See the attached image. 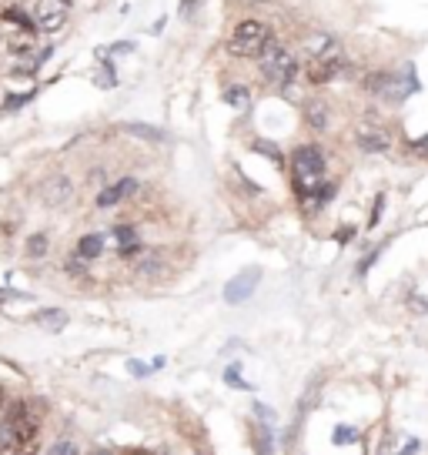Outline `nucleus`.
Listing matches in <instances>:
<instances>
[{
  "label": "nucleus",
  "mask_w": 428,
  "mask_h": 455,
  "mask_svg": "<svg viewBox=\"0 0 428 455\" xmlns=\"http://www.w3.org/2000/svg\"><path fill=\"white\" fill-rule=\"evenodd\" d=\"M258 282H261V271H258V268H248V271H241L238 278H231V282L224 284V302H228V304L248 302V298L255 295Z\"/></svg>",
  "instance_id": "nucleus-6"
},
{
  "label": "nucleus",
  "mask_w": 428,
  "mask_h": 455,
  "mask_svg": "<svg viewBox=\"0 0 428 455\" xmlns=\"http://www.w3.org/2000/svg\"><path fill=\"white\" fill-rule=\"evenodd\" d=\"M128 372H130V375H137V379H144V375L151 372V365H144V361H134V359H130V361H128Z\"/></svg>",
  "instance_id": "nucleus-25"
},
{
  "label": "nucleus",
  "mask_w": 428,
  "mask_h": 455,
  "mask_svg": "<svg viewBox=\"0 0 428 455\" xmlns=\"http://www.w3.org/2000/svg\"><path fill=\"white\" fill-rule=\"evenodd\" d=\"M124 131L130 137H141V141H151V144H157V141H164V131H157V128H151V124H124Z\"/></svg>",
  "instance_id": "nucleus-17"
},
{
  "label": "nucleus",
  "mask_w": 428,
  "mask_h": 455,
  "mask_svg": "<svg viewBox=\"0 0 428 455\" xmlns=\"http://www.w3.org/2000/svg\"><path fill=\"white\" fill-rule=\"evenodd\" d=\"M34 325L47 328V332H60V328L67 325V311H64V308H44V311L34 315Z\"/></svg>",
  "instance_id": "nucleus-13"
},
{
  "label": "nucleus",
  "mask_w": 428,
  "mask_h": 455,
  "mask_svg": "<svg viewBox=\"0 0 428 455\" xmlns=\"http://www.w3.org/2000/svg\"><path fill=\"white\" fill-rule=\"evenodd\" d=\"M137 271H141V275H154V271H161V258H154V255H144V258L137 261Z\"/></svg>",
  "instance_id": "nucleus-23"
},
{
  "label": "nucleus",
  "mask_w": 428,
  "mask_h": 455,
  "mask_svg": "<svg viewBox=\"0 0 428 455\" xmlns=\"http://www.w3.org/2000/svg\"><path fill=\"white\" fill-rule=\"evenodd\" d=\"M258 67H261V77L275 87H288L295 77H298V57L291 54L281 40L268 37V44L261 47L258 54Z\"/></svg>",
  "instance_id": "nucleus-1"
},
{
  "label": "nucleus",
  "mask_w": 428,
  "mask_h": 455,
  "mask_svg": "<svg viewBox=\"0 0 428 455\" xmlns=\"http://www.w3.org/2000/svg\"><path fill=\"white\" fill-rule=\"evenodd\" d=\"M321 174H325V157H321V151H318L315 144H301L298 151H295V181H298L301 198L321 181Z\"/></svg>",
  "instance_id": "nucleus-3"
},
{
  "label": "nucleus",
  "mask_w": 428,
  "mask_h": 455,
  "mask_svg": "<svg viewBox=\"0 0 428 455\" xmlns=\"http://www.w3.org/2000/svg\"><path fill=\"white\" fill-rule=\"evenodd\" d=\"M354 144L361 148V151H372V154H382L391 148V134L385 128H372V124H365V128H358L354 134Z\"/></svg>",
  "instance_id": "nucleus-7"
},
{
  "label": "nucleus",
  "mask_w": 428,
  "mask_h": 455,
  "mask_svg": "<svg viewBox=\"0 0 428 455\" xmlns=\"http://www.w3.org/2000/svg\"><path fill=\"white\" fill-rule=\"evenodd\" d=\"M104 245H108V238H104V234H84V238L77 241L74 255L80 258V261H91V258H97V255L104 251Z\"/></svg>",
  "instance_id": "nucleus-12"
},
{
  "label": "nucleus",
  "mask_w": 428,
  "mask_h": 455,
  "mask_svg": "<svg viewBox=\"0 0 428 455\" xmlns=\"http://www.w3.org/2000/svg\"><path fill=\"white\" fill-rule=\"evenodd\" d=\"M305 121H308L315 131H325V128H328V104H321V101L308 104V108H305Z\"/></svg>",
  "instance_id": "nucleus-16"
},
{
  "label": "nucleus",
  "mask_w": 428,
  "mask_h": 455,
  "mask_svg": "<svg viewBox=\"0 0 428 455\" xmlns=\"http://www.w3.org/2000/svg\"><path fill=\"white\" fill-rule=\"evenodd\" d=\"M124 51H134V44H114L111 54H124Z\"/></svg>",
  "instance_id": "nucleus-30"
},
{
  "label": "nucleus",
  "mask_w": 428,
  "mask_h": 455,
  "mask_svg": "<svg viewBox=\"0 0 428 455\" xmlns=\"http://www.w3.org/2000/svg\"><path fill=\"white\" fill-rule=\"evenodd\" d=\"M71 10H74L71 0H37L34 24H37L44 34H57V31H64V24L71 20Z\"/></svg>",
  "instance_id": "nucleus-4"
},
{
  "label": "nucleus",
  "mask_w": 428,
  "mask_h": 455,
  "mask_svg": "<svg viewBox=\"0 0 428 455\" xmlns=\"http://www.w3.org/2000/svg\"><path fill=\"white\" fill-rule=\"evenodd\" d=\"M27 101H31V94H14V97H7V104H3V108H7V111H14V108H24Z\"/></svg>",
  "instance_id": "nucleus-27"
},
{
  "label": "nucleus",
  "mask_w": 428,
  "mask_h": 455,
  "mask_svg": "<svg viewBox=\"0 0 428 455\" xmlns=\"http://www.w3.org/2000/svg\"><path fill=\"white\" fill-rule=\"evenodd\" d=\"M104 238H108V241H111L121 255H134V251L141 248V238H137V231H134L130 225H117L111 234H104Z\"/></svg>",
  "instance_id": "nucleus-11"
},
{
  "label": "nucleus",
  "mask_w": 428,
  "mask_h": 455,
  "mask_svg": "<svg viewBox=\"0 0 428 455\" xmlns=\"http://www.w3.org/2000/svg\"><path fill=\"white\" fill-rule=\"evenodd\" d=\"M305 57L308 60H328V57H341V44H338L335 34H328V31H311L308 37H305Z\"/></svg>",
  "instance_id": "nucleus-5"
},
{
  "label": "nucleus",
  "mask_w": 428,
  "mask_h": 455,
  "mask_svg": "<svg viewBox=\"0 0 428 455\" xmlns=\"http://www.w3.org/2000/svg\"><path fill=\"white\" fill-rule=\"evenodd\" d=\"M224 381H228L231 388H248V381H241V372H238V365H231V368L224 372Z\"/></svg>",
  "instance_id": "nucleus-24"
},
{
  "label": "nucleus",
  "mask_w": 428,
  "mask_h": 455,
  "mask_svg": "<svg viewBox=\"0 0 428 455\" xmlns=\"http://www.w3.org/2000/svg\"><path fill=\"white\" fill-rule=\"evenodd\" d=\"M411 308H415V311H422V315H428V298H425V295H415V298H411Z\"/></svg>",
  "instance_id": "nucleus-28"
},
{
  "label": "nucleus",
  "mask_w": 428,
  "mask_h": 455,
  "mask_svg": "<svg viewBox=\"0 0 428 455\" xmlns=\"http://www.w3.org/2000/svg\"><path fill=\"white\" fill-rule=\"evenodd\" d=\"M415 148H418V151H422V154H428V137H422V141H418Z\"/></svg>",
  "instance_id": "nucleus-31"
},
{
  "label": "nucleus",
  "mask_w": 428,
  "mask_h": 455,
  "mask_svg": "<svg viewBox=\"0 0 428 455\" xmlns=\"http://www.w3.org/2000/svg\"><path fill=\"white\" fill-rule=\"evenodd\" d=\"M268 37H271L268 24H261V20H241V24H234V31H231V37H228V54L231 57H258L261 47L268 44Z\"/></svg>",
  "instance_id": "nucleus-2"
},
{
  "label": "nucleus",
  "mask_w": 428,
  "mask_h": 455,
  "mask_svg": "<svg viewBox=\"0 0 428 455\" xmlns=\"http://www.w3.org/2000/svg\"><path fill=\"white\" fill-rule=\"evenodd\" d=\"M3 20L20 24V31H27V34H37V31H34V27H37V24H34V17H31L27 10H20V7H7V10H3Z\"/></svg>",
  "instance_id": "nucleus-18"
},
{
  "label": "nucleus",
  "mask_w": 428,
  "mask_h": 455,
  "mask_svg": "<svg viewBox=\"0 0 428 455\" xmlns=\"http://www.w3.org/2000/svg\"><path fill=\"white\" fill-rule=\"evenodd\" d=\"M341 67H345V54L328 57V60H308V80H311V84H328Z\"/></svg>",
  "instance_id": "nucleus-9"
},
{
  "label": "nucleus",
  "mask_w": 428,
  "mask_h": 455,
  "mask_svg": "<svg viewBox=\"0 0 428 455\" xmlns=\"http://www.w3.org/2000/svg\"><path fill=\"white\" fill-rule=\"evenodd\" d=\"M10 51L14 54H20V57H27L31 51H34V34H27V31H20L17 37L10 40Z\"/></svg>",
  "instance_id": "nucleus-19"
},
{
  "label": "nucleus",
  "mask_w": 428,
  "mask_h": 455,
  "mask_svg": "<svg viewBox=\"0 0 428 455\" xmlns=\"http://www.w3.org/2000/svg\"><path fill=\"white\" fill-rule=\"evenodd\" d=\"M255 151H261V154H271V157H275V161H278V164H281V151H278V148H275V144H268V141H258V144H255Z\"/></svg>",
  "instance_id": "nucleus-26"
},
{
  "label": "nucleus",
  "mask_w": 428,
  "mask_h": 455,
  "mask_svg": "<svg viewBox=\"0 0 428 455\" xmlns=\"http://www.w3.org/2000/svg\"><path fill=\"white\" fill-rule=\"evenodd\" d=\"M415 452H418V438H409V442H405V449H402L398 455H415Z\"/></svg>",
  "instance_id": "nucleus-29"
},
{
  "label": "nucleus",
  "mask_w": 428,
  "mask_h": 455,
  "mask_svg": "<svg viewBox=\"0 0 428 455\" xmlns=\"http://www.w3.org/2000/svg\"><path fill=\"white\" fill-rule=\"evenodd\" d=\"M47 455H80V452H77V445H74V442L60 438V442H54V445L47 449Z\"/></svg>",
  "instance_id": "nucleus-22"
},
{
  "label": "nucleus",
  "mask_w": 428,
  "mask_h": 455,
  "mask_svg": "<svg viewBox=\"0 0 428 455\" xmlns=\"http://www.w3.org/2000/svg\"><path fill=\"white\" fill-rule=\"evenodd\" d=\"M0 455H24V442L17 438L10 422L0 425Z\"/></svg>",
  "instance_id": "nucleus-14"
},
{
  "label": "nucleus",
  "mask_w": 428,
  "mask_h": 455,
  "mask_svg": "<svg viewBox=\"0 0 428 455\" xmlns=\"http://www.w3.org/2000/svg\"><path fill=\"white\" fill-rule=\"evenodd\" d=\"M71 198H74V184H71V178H64V174H57V178H51V181L44 184V201H47L51 208L67 205Z\"/></svg>",
  "instance_id": "nucleus-8"
},
{
  "label": "nucleus",
  "mask_w": 428,
  "mask_h": 455,
  "mask_svg": "<svg viewBox=\"0 0 428 455\" xmlns=\"http://www.w3.org/2000/svg\"><path fill=\"white\" fill-rule=\"evenodd\" d=\"M91 455H111V452H91Z\"/></svg>",
  "instance_id": "nucleus-33"
},
{
  "label": "nucleus",
  "mask_w": 428,
  "mask_h": 455,
  "mask_svg": "<svg viewBox=\"0 0 428 455\" xmlns=\"http://www.w3.org/2000/svg\"><path fill=\"white\" fill-rule=\"evenodd\" d=\"M0 402H3V388H0Z\"/></svg>",
  "instance_id": "nucleus-34"
},
{
  "label": "nucleus",
  "mask_w": 428,
  "mask_h": 455,
  "mask_svg": "<svg viewBox=\"0 0 428 455\" xmlns=\"http://www.w3.org/2000/svg\"><path fill=\"white\" fill-rule=\"evenodd\" d=\"M128 455H154V452H144V449H134V452H128Z\"/></svg>",
  "instance_id": "nucleus-32"
},
{
  "label": "nucleus",
  "mask_w": 428,
  "mask_h": 455,
  "mask_svg": "<svg viewBox=\"0 0 428 455\" xmlns=\"http://www.w3.org/2000/svg\"><path fill=\"white\" fill-rule=\"evenodd\" d=\"M27 255H31V258L47 255V234H31V238H27Z\"/></svg>",
  "instance_id": "nucleus-20"
},
{
  "label": "nucleus",
  "mask_w": 428,
  "mask_h": 455,
  "mask_svg": "<svg viewBox=\"0 0 428 455\" xmlns=\"http://www.w3.org/2000/svg\"><path fill=\"white\" fill-rule=\"evenodd\" d=\"M134 191H137V181H134V178H121L117 184H111V188H104L97 194V205H101V208H114L117 201L130 198Z\"/></svg>",
  "instance_id": "nucleus-10"
},
{
  "label": "nucleus",
  "mask_w": 428,
  "mask_h": 455,
  "mask_svg": "<svg viewBox=\"0 0 428 455\" xmlns=\"http://www.w3.org/2000/svg\"><path fill=\"white\" fill-rule=\"evenodd\" d=\"M332 438H335V445H352V442H358V432H354L352 425H338Z\"/></svg>",
  "instance_id": "nucleus-21"
},
{
  "label": "nucleus",
  "mask_w": 428,
  "mask_h": 455,
  "mask_svg": "<svg viewBox=\"0 0 428 455\" xmlns=\"http://www.w3.org/2000/svg\"><path fill=\"white\" fill-rule=\"evenodd\" d=\"M224 104H231L234 111H248L251 108V91L241 87V84H231V87H224Z\"/></svg>",
  "instance_id": "nucleus-15"
}]
</instances>
